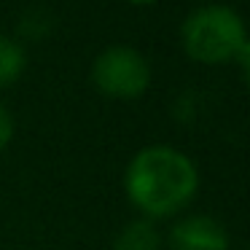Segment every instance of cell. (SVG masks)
<instances>
[{
    "instance_id": "6da1fadb",
    "label": "cell",
    "mask_w": 250,
    "mask_h": 250,
    "mask_svg": "<svg viewBox=\"0 0 250 250\" xmlns=\"http://www.w3.org/2000/svg\"><path fill=\"white\" fill-rule=\"evenodd\" d=\"M124 191L143 218H172L196 196L199 169L188 153L172 146H146L126 164Z\"/></svg>"
},
{
    "instance_id": "7a4b0ae2",
    "label": "cell",
    "mask_w": 250,
    "mask_h": 250,
    "mask_svg": "<svg viewBox=\"0 0 250 250\" xmlns=\"http://www.w3.org/2000/svg\"><path fill=\"white\" fill-rule=\"evenodd\" d=\"M248 24L237 8L226 3H205L196 6L180 24V43L194 62L221 65L234 62L248 43Z\"/></svg>"
},
{
    "instance_id": "3957f363",
    "label": "cell",
    "mask_w": 250,
    "mask_h": 250,
    "mask_svg": "<svg viewBox=\"0 0 250 250\" xmlns=\"http://www.w3.org/2000/svg\"><path fill=\"white\" fill-rule=\"evenodd\" d=\"M92 81L105 97L137 100L151 86V65L135 46L113 43L94 57Z\"/></svg>"
},
{
    "instance_id": "277c9868",
    "label": "cell",
    "mask_w": 250,
    "mask_h": 250,
    "mask_svg": "<svg viewBox=\"0 0 250 250\" xmlns=\"http://www.w3.org/2000/svg\"><path fill=\"white\" fill-rule=\"evenodd\" d=\"M169 250H229V231L218 218L194 212L183 215L167 231Z\"/></svg>"
},
{
    "instance_id": "5b68a950",
    "label": "cell",
    "mask_w": 250,
    "mask_h": 250,
    "mask_svg": "<svg viewBox=\"0 0 250 250\" xmlns=\"http://www.w3.org/2000/svg\"><path fill=\"white\" fill-rule=\"evenodd\" d=\"M164 237L159 231L156 221L148 218H135V221L124 223L119 234L113 237V250H162Z\"/></svg>"
},
{
    "instance_id": "8992f818",
    "label": "cell",
    "mask_w": 250,
    "mask_h": 250,
    "mask_svg": "<svg viewBox=\"0 0 250 250\" xmlns=\"http://www.w3.org/2000/svg\"><path fill=\"white\" fill-rule=\"evenodd\" d=\"M27 67V51L17 38L0 33V89L19 81Z\"/></svg>"
},
{
    "instance_id": "52a82bcc",
    "label": "cell",
    "mask_w": 250,
    "mask_h": 250,
    "mask_svg": "<svg viewBox=\"0 0 250 250\" xmlns=\"http://www.w3.org/2000/svg\"><path fill=\"white\" fill-rule=\"evenodd\" d=\"M51 33V17L43 8H27V11L19 17V35L24 38L41 41Z\"/></svg>"
},
{
    "instance_id": "ba28073f",
    "label": "cell",
    "mask_w": 250,
    "mask_h": 250,
    "mask_svg": "<svg viewBox=\"0 0 250 250\" xmlns=\"http://www.w3.org/2000/svg\"><path fill=\"white\" fill-rule=\"evenodd\" d=\"M11 137H14V116H11V110H8L6 105L0 103V153L8 148Z\"/></svg>"
},
{
    "instance_id": "9c48e42d",
    "label": "cell",
    "mask_w": 250,
    "mask_h": 250,
    "mask_svg": "<svg viewBox=\"0 0 250 250\" xmlns=\"http://www.w3.org/2000/svg\"><path fill=\"white\" fill-rule=\"evenodd\" d=\"M234 62L239 65V73H242V78H245V83L250 86V38H248V43L239 49V54L234 57Z\"/></svg>"
},
{
    "instance_id": "30bf717a",
    "label": "cell",
    "mask_w": 250,
    "mask_h": 250,
    "mask_svg": "<svg viewBox=\"0 0 250 250\" xmlns=\"http://www.w3.org/2000/svg\"><path fill=\"white\" fill-rule=\"evenodd\" d=\"M132 6H151V3H156V0H129Z\"/></svg>"
}]
</instances>
